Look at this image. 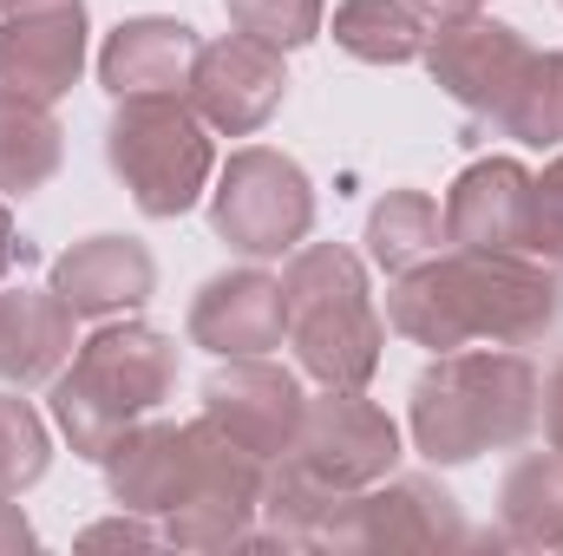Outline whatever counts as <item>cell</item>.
<instances>
[{"instance_id": "26", "label": "cell", "mask_w": 563, "mask_h": 556, "mask_svg": "<svg viewBox=\"0 0 563 556\" xmlns=\"http://www.w3.org/2000/svg\"><path fill=\"white\" fill-rule=\"evenodd\" d=\"M223 13L236 33H250L276 53H301L328 26V0H223Z\"/></svg>"}, {"instance_id": "7", "label": "cell", "mask_w": 563, "mask_h": 556, "mask_svg": "<svg viewBox=\"0 0 563 556\" xmlns=\"http://www.w3.org/2000/svg\"><path fill=\"white\" fill-rule=\"evenodd\" d=\"M269 465H282L288 478H301L321 498H354V491L394 478V465H400V425L387 419V407H374L354 387H321L301 407V425H295L288 452L269 458Z\"/></svg>"}, {"instance_id": "30", "label": "cell", "mask_w": 563, "mask_h": 556, "mask_svg": "<svg viewBox=\"0 0 563 556\" xmlns=\"http://www.w3.org/2000/svg\"><path fill=\"white\" fill-rule=\"evenodd\" d=\"M33 544H40V537H33V524H26V511L0 491V556H26Z\"/></svg>"}, {"instance_id": "28", "label": "cell", "mask_w": 563, "mask_h": 556, "mask_svg": "<svg viewBox=\"0 0 563 556\" xmlns=\"http://www.w3.org/2000/svg\"><path fill=\"white\" fill-rule=\"evenodd\" d=\"M164 531H151L139 511H125V518H106V524H92V531H79V544L86 551H106V544H157Z\"/></svg>"}, {"instance_id": "3", "label": "cell", "mask_w": 563, "mask_h": 556, "mask_svg": "<svg viewBox=\"0 0 563 556\" xmlns=\"http://www.w3.org/2000/svg\"><path fill=\"white\" fill-rule=\"evenodd\" d=\"M177 393V341L151 321H99L79 347L73 367L53 374V425L79 458H106L119 432H132Z\"/></svg>"}, {"instance_id": "16", "label": "cell", "mask_w": 563, "mask_h": 556, "mask_svg": "<svg viewBox=\"0 0 563 556\" xmlns=\"http://www.w3.org/2000/svg\"><path fill=\"white\" fill-rule=\"evenodd\" d=\"M439 216H445L452 249H525V236H531V170L518 157H478L452 177Z\"/></svg>"}, {"instance_id": "5", "label": "cell", "mask_w": 563, "mask_h": 556, "mask_svg": "<svg viewBox=\"0 0 563 556\" xmlns=\"http://www.w3.org/2000/svg\"><path fill=\"white\" fill-rule=\"evenodd\" d=\"M210 138L217 132L190 112L184 92L119 99V112L106 125V164L151 223H170V216L197 210L217 184V144Z\"/></svg>"}, {"instance_id": "15", "label": "cell", "mask_w": 563, "mask_h": 556, "mask_svg": "<svg viewBox=\"0 0 563 556\" xmlns=\"http://www.w3.org/2000/svg\"><path fill=\"white\" fill-rule=\"evenodd\" d=\"M190 347L217 354V360H250L288 341V314H282V276L269 269H223L197 288L190 321H184Z\"/></svg>"}, {"instance_id": "24", "label": "cell", "mask_w": 563, "mask_h": 556, "mask_svg": "<svg viewBox=\"0 0 563 556\" xmlns=\"http://www.w3.org/2000/svg\"><path fill=\"white\" fill-rule=\"evenodd\" d=\"M492 125L511 144H525V151H558L563 144V53H531V66L518 73V86L505 92Z\"/></svg>"}, {"instance_id": "20", "label": "cell", "mask_w": 563, "mask_h": 556, "mask_svg": "<svg viewBox=\"0 0 563 556\" xmlns=\"http://www.w3.org/2000/svg\"><path fill=\"white\" fill-rule=\"evenodd\" d=\"M498 544L505 551H563V458L531 452L498 485Z\"/></svg>"}, {"instance_id": "8", "label": "cell", "mask_w": 563, "mask_h": 556, "mask_svg": "<svg viewBox=\"0 0 563 556\" xmlns=\"http://www.w3.org/2000/svg\"><path fill=\"white\" fill-rule=\"evenodd\" d=\"M263 485H269V458H256L250 445H236L223 425L197 413V471H190L184 504L164 518V544L243 551L263 524Z\"/></svg>"}, {"instance_id": "18", "label": "cell", "mask_w": 563, "mask_h": 556, "mask_svg": "<svg viewBox=\"0 0 563 556\" xmlns=\"http://www.w3.org/2000/svg\"><path fill=\"white\" fill-rule=\"evenodd\" d=\"M197 26L170 20V13H139V20H119L99 46V86L112 99H170L190 86V66H197Z\"/></svg>"}, {"instance_id": "29", "label": "cell", "mask_w": 563, "mask_h": 556, "mask_svg": "<svg viewBox=\"0 0 563 556\" xmlns=\"http://www.w3.org/2000/svg\"><path fill=\"white\" fill-rule=\"evenodd\" d=\"M538 425H544V445L563 458V360H551V374L538 387Z\"/></svg>"}, {"instance_id": "12", "label": "cell", "mask_w": 563, "mask_h": 556, "mask_svg": "<svg viewBox=\"0 0 563 556\" xmlns=\"http://www.w3.org/2000/svg\"><path fill=\"white\" fill-rule=\"evenodd\" d=\"M531 53H538V46H531L518 26L472 13V20H445V26H432L420 59H426V73H432V86H439L452 105L492 119V112L505 105V92L518 86V73L531 66Z\"/></svg>"}, {"instance_id": "32", "label": "cell", "mask_w": 563, "mask_h": 556, "mask_svg": "<svg viewBox=\"0 0 563 556\" xmlns=\"http://www.w3.org/2000/svg\"><path fill=\"white\" fill-rule=\"evenodd\" d=\"M26 263V243H20V230H13V216H7V203H0V281L13 276Z\"/></svg>"}, {"instance_id": "22", "label": "cell", "mask_w": 563, "mask_h": 556, "mask_svg": "<svg viewBox=\"0 0 563 556\" xmlns=\"http://www.w3.org/2000/svg\"><path fill=\"white\" fill-rule=\"evenodd\" d=\"M367 263L374 269H387V276H407V269H420L426 256H439V243H445V216H439V203L426 197V190H387L374 210H367Z\"/></svg>"}, {"instance_id": "9", "label": "cell", "mask_w": 563, "mask_h": 556, "mask_svg": "<svg viewBox=\"0 0 563 556\" xmlns=\"http://www.w3.org/2000/svg\"><path fill=\"white\" fill-rule=\"evenodd\" d=\"M465 511L432 478H380L341 498L321 524V551H465Z\"/></svg>"}, {"instance_id": "21", "label": "cell", "mask_w": 563, "mask_h": 556, "mask_svg": "<svg viewBox=\"0 0 563 556\" xmlns=\"http://www.w3.org/2000/svg\"><path fill=\"white\" fill-rule=\"evenodd\" d=\"M59 164H66V132H59L53 105L0 92V197L46 190Z\"/></svg>"}, {"instance_id": "17", "label": "cell", "mask_w": 563, "mask_h": 556, "mask_svg": "<svg viewBox=\"0 0 563 556\" xmlns=\"http://www.w3.org/2000/svg\"><path fill=\"white\" fill-rule=\"evenodd\" d=\"M79 321H119L139 314L157 294V263L139 236H86L66 256H53V281H46Z\"/></svg>"}, {"instance_id": "10", "label": "cell", "mask_w": 563, "mask_h": 556, "mask_svg": "<svg viewBox=\"0 0 563 556\" xmlns=\"http://www.w3.org/2000/svg\"><path fill=\"white\" fill-rule=\"evenodd\" d=\"M184 99L217 138H256L288 99V66L276 46L250 40V33H223V40L197 46Z\"/></svg>"}, {"instance_id": "27", "label": "cell", "mask_w": 563, "mask_h": 556, "mask_svg": "<svg viewBox=\"0 0 563 556\" xmlns=\"http://www.w3.org/2000/svg\"><path fill=\"white\" fill-rule=\"evenodd\" d=\"M525 249L563 269V157L531 170V236H525Z\"/></svg>"}, {"instance_id": "19", "label": "cell", "mask_w": 563, "mask_h": 556, "mask_svg": "<svg viewBox=\"0 0 563 556\" xmlns=\"http://www.w3.org/2000/svg\"><path fill=\"white\" fill-rule=\"evenodd\" d=\"M73 308L53 288H7L0 294V380L7 387H53L73 360Z\"/></svg>"}, {"instance_id": "1", "label": "cell", "mask_w": 563, "mask_h": 556, "mask_svg": "<svg viewBox=\"0 0 563 556\" xmlns=\"http://www.w3.org/2000/svg\"><path fill=\"white\" fill-rule=\"evenodd\" d=\"M387 327L413 347H544L563 334V269L531 249H439L394 276Z\"/></svg>"}, {"instance_id": "33", "label": "cell", "mask_w": 563, "mask_h": 556, "mask_svg": "<svg viewBox=\"0 0 563 556\" xmlns=\"http://www.w3.org/2000/svg\"><path fill=\"white\" fill-rule=\"evenodd\" d=\"M7 7H13V0H0V13H7Z\"/></svg>"}, {"instance_id": "13", "label": "cell", "mask_w": 563, "mask_h": 556, "mask_svg": "<svg viewBox=\"0 0 563 556\" xmlns=\"http://www.w3.org/2000/svg\"><path fill=\"white\" fill-rule=\"evenodd\" d=\"M301 374L276 367L269 354H250V360H223L210 380H203V419L223 425L236 445H250L256 458H282L295 425H301Z\"/></svg>"}, {"instance_id": "4", "label": "cell", "mask_w": 563, "mask_h": 556, "mask_svg": "<svg viewBox=\"0 0 563 556\" xmlns=\"http://www.w3.org/2000/svg\"><path fill=\"white\" fill-rule=\"evenodd\" d=\"M282 314H288V347L295 367L321 387H354L380 374L387 347V314L374 308L367 263L347 243H301L282 269Z\"/></svg>"}, {"instance_id": "2", "label": "cell", "mask_w": 563, "mask_h": 556, "mask_svg": "<svg viewBox=\"0 0 563 556\" xmlns=\"http://www.w3.org/2000/svg\"><path fill=\"white\" fill-rule=\"evenodd\" d=\"M538 367L518 347H452L432 354L413 393L407 432L426 465H472L478 452H511L538 432Z\"/></svg>"}, {"instance_id": "31", "label": "cell", "mask_w": 563, "mask_h": 556, "mask_svg": "<svg viewBox=\"0 0 563 556\" xmlns=\"http://www.w3.org/2000/svg\"><path fill=\"white\" fill-rule=\"evenodd\" d=\"M413 13H420L426 26H445V20H472V13H485V0H407Z\"/></svg>"}, {"instance_id": "14", "label": "cell", "mask_w": 563, "mask_h": 556, "mask_svg": "<svg viewBox=\"0 0 563 556\" xmlns=\"http://www.w3.org/2000/svg\"><path fill=\"white\" fill-rule=\"evenodd\" d=\"M99 471H106V491L119 511L170 518L197 471V419H139L132 432H119V445L99 458Z\"/></svg>"}, {"instance_id": "6", "label": "cell", "mask_w": 563, "mask_h": 556, "mask_svg": "<svg viewBox=\"0 0 563 556\" xmlns=\"http://www.w3.org/2000/svg\"><path fill=\"white\" fill-rule=\"evenodd\" d=\"M210 230H217V243H230L250 263L295 256L308 243V230H314L308 170L288 151H269V144L230 151V164L210 184Z\"/></svg>"}, {"instance_id": "23", "label": "cell", "mask_w": 563, "mask_h": 556, "mask_svg": "<svg viewBox=\"0 0 563 556\" xmlns=\"http://www.w3.org/2000/svg\"><path fill=\"white\" fill-rule=\"evenodd\" d=\"M426 26L407 0H341L334 7V46L361 66H413L426 53Z\"/></svg>"}, {"instance_id": "11", "label": "cell", "mask_w": 563, "mask_h": 556, "mask_svg": "<svg viewBox=\"0 0 563 556\" xmlns=\"http://www.w3.org/2000/svg\"><path fill=\"white\" fill-rule=\"evenodd\" d=\"M86 0H13L0 13V92L59 105L86 73Z\"/></svg>"}, {"instance_id": "25", "label": "cell", "mask_w": 563, "mask_h": 556, "mask_svg": "<svg viewBox=\"0 0 563 556\" xmlns=\"http://www.w3.org/2000/svg\"><path fill=\"white\" fill-rule=\"evenodd\" d=\"M46 465H53V425H46V413L33 400H20V393H0V491L7 498L33 491L46 478Z\"/></svg>"}]
</instances>
